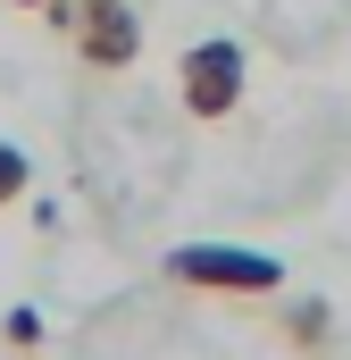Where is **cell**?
<instances>
[{"label":"cell","instance_id":"cell-7","mask_svg":"<svg viewBox=\"0 0 351 360\" xmlns=\"http://www.w3.org/2000/svg\"><path fill=\"white\" fill-rule=\"evenodd\" d=\"M17 8H51V0H17Z\"/></svg>","mask_w":351,"mask_h":360},{"label":"cell","instance_id":"cell-1","mask_svg":"<svg viewBox=\"0 0 351 360\" xmlns=\"http://www.w3.org/2000/svg\"><path fill=\"white\" fill-rule=\"evenodd\" d=\"M168 285H192V293H276L284 260L234 252V243H184V252H168Z\"/></svg>","mask_w":351,"mask_h":360},{"label":"cell","instance_id":"cell-5","mask_svg":"<svg viewBox=\"0 0 351 360\" xmlns=\"http://www.w3.org/2000/svg\"><path fill=\"white\" fill-rule=\"evenodd\" d=\"M25 184H34V168H25V151H17V143H0V210H8V201H17Z\"/></svg>","mask_w":351,"mask_h":360},{"label":"cell","instance_id":"cell-6","mask_svg":"<svg viewBox=\"0 0 351 360\" xmlns=\"http://www.w3.org/2000/svg\"><path fill=\"white\" fill-rule=\"evenodd\" d=\"M0 335H8L17 352H34V344H42V310H8V319H0Z\"/></svg>","mask_w":351,"mask_h":360},{"label":"cell","instance_id":"cell-2","mask_svg":"<svg viewBox=\"0 0 351 360\" xmlns=\"http://www.w3.org/2000/svg\"><path fill=\"white\" fill-rule=\"evenodd\" d=\"M176 92H184V109L201 126L234 117V101H243V42H192L184 68H176Z\"/></svg>","mask_w":351,"mask_h":360},{"label":"cell","instance_id":"cell-4","mask_svg":"<svg viewBox=\"0 0 351 360\" xmlns=\"http://www.w3.org/2000/svg\"><path fill=\"white\" fill-rule=\"evenodd\" d=\"M284 335H293L301 352H318V344H326V310H318V302H301V310L284 319Z\"/></svg>","mask_w":351,"mask_h":360},{"label":"cell","instance_id":"cell-3","mask_svg":"<svg viewBox=\"0 0 351 360\" xmlns=\"http://www.w3.org/2000/svg\"><path fill=\"white\" fill-rule=\"evenodd\" d=\"M67 42L84 51V68L117 76V68H134V51H143V25H134V8H126V0H76V25H67Z\"/></svg>","mask_w":351,"mask_h":360}]
</instances>
